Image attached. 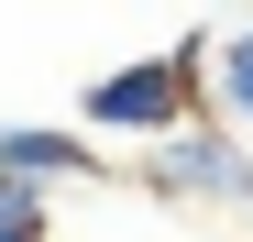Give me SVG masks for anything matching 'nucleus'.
<instances>
[{
  "mask_svg": "<svg viewBox=\"0 0 253 242\" xmlns=\"http://www.w3.org/2000/svg\"><path fill=\"white\" fill-rule=\"evenodd\" d=\"M220 44H187L176 55H132V66H110L99 88H88V132H132V143H165V132H187V110H198V77Z\"/></svg>",
  "mask_w": 253,
  "mask_h": 242,
  "instance_id": "1",
  "label": "nucleus"
},
{
  "mask_svg": "<svg viewBox=\"0 0 253 242\" xmlns=\"http://www.w3.org/2000/svg\"><path fill=\"white\" fill-rule=\"evenodd\" d=\"M143 187L165 198H220V209H253V143H231L220 121H187L143 154Z\"/></svg>",
  "mask_w": 253,
  "mask_h": 242,
  "instance_id": "2",
  "label": "nucleus"
},
{
  "mask_svg": "<svg viewBox=\"0 0 253 242\" xmlns=\"http://www.w3.org/2000/svg\"><path fill=\"white\" fill-rule=\"evenodd\" d=\"M99 165V143H77V132H55V121H0V187H44V176H88Z\"/></svg>",
  "mask_w": 253,
  "mask_h": 242,
  "instance_id": "3",
  "label": "nucleus"
},
{
  "mask_svg": "<svg viewBox=\"0 0 253 242\" xmlns=\"http://www.w3.org/2000/svg\"><path fill=\"white\" fill-rule=\"evenodd\" d=\"M209 77H220V99H231V110L253 121V22L231 33V44H220V55H209Z\"/></svg>",
  "mask_w": 253,
  "mask_h": 242,
  "instance_id": "4",
  "label": "nucleus"
},
{
  "mask_svg": "<svg viewBox=\"0 0 253 242\" xmlns=\"http://www.w3.org/2000/svg\"><path fill=\"white\" fill-rule=\"evenodd\" d=\"M0 242H44V209H33L22 187H0Z\"/></svg>",
  "mask_w": 253,
  "mask_h": 242,
  "instance_id": "5",
  "label": "nucleus"
}]
</instances>
